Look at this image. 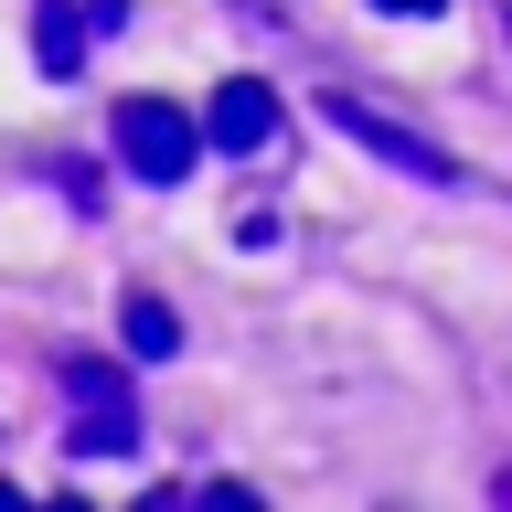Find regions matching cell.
Returning a JSON list of instances; mask_svg holds the SVG:
<instances>
[{
  "instance_id": "obj_2",
  "label": "cell",
  "mask_w": 512,
  "mask_h": 512,
  "mask_svg": "<svg viewBox=\"0 0 512 512\" xmlns=\"http://www.w3.org/2000/svg\"><path fill=\"white\" fill-rule=\"evenodd\" d=\"M320 118L342 128V139H363V150H374V160H395V171H406V182H427V192H448V182H470V171H459V160L438 150V139H416L406 118H384L374 96H352V86H320Z\"/></svg>"
},
{
  "instance_id": "obj_8",
  "label": "cell",
  "mask_w": 512,
  "mask_h": 512,
  "mask_svg": "<svg viewBox=\"0 0 512 512\" xmlns=\"http://www.w3.org/2000/svg\"><path fill=\"white\" fill-rule=\"evenodd\" d=\"M374 11H395V22H406V11H416V22H427V11H438V0H374Z\"/></svg>"
},
{
  "instance_id": "obj_5",
  "label": "cell",
  "mask_w": 512,
  "mask_h": 512,
  "mask_svg": "<svg viewBox=\"0 0 512 512\" xmlns=\"http://www.w3.org/2000/svg\"><path fill=\"white\" fill-rule=\"evenodd\" d=\"M86 43H96V22H75V0H32V54H43V75H54V86H75Z\"/></svg>"
},
{
  "instance_id": "obj_7",
  "label": "cell",
  "mask_w": 512,
  "mask_h": 512,
  "mask_svg": "<svg viewBox=\"0 0 512 512\" xmlns=\"http://www.w3.org/2000/svg\"><path fill=\"white\" fill-rule=\"evenodd\" d=\"M86 22H96V32H118V22H128V0H86Z\"/></svg>"
},
{
  "instance_id": "obj_3",
  "label": "cell",
  "mask_w": 512,
  "mask_h": 512,
  "mask_svg": "<svg viewBox=\"0 0 512 512\" xmlns=\"http://www.w3.org/2000/svg\"><path fill=\"white\" fill-rule=\"evenodd\" d=\"M107 139H118V160L139 171V182H182L192 160H203V128L171 107V96H118V118H107Z\"/></svg>"
},
{
  "instance_id": "obj_1",
  "label": "cell",
  "mask_w": 512,
  "mask_h": 512,
  "mask_svg": "<svg viewBox=\"0 0 512 512\" xmlns=\"http://www.w3.org/2000/svg\"><path fill=\"white\" fill-rule=\"evenodd\" d=\"M64 448L75 459H128L139 448V395L96 352H64Z\"/></svg>"
},
{
  "instance_id": "obj_6",
  "label": "cell",
  "mask_w": 512,
  "mask_h": 512,
  "mask_svg": "<svg viewBox=\"0 0 512 512\" xmlns=\"http://www.w3.org/2000/svg\"><path fill=\"white\" fill-rule=\"evenodd\" d=\"M118 331H128V352H139V363H171V352H182V320H171V299H160V288H128Z\"/></svg>"
},
{
  "instance_id": "obj_4",
  "label": "cell",
  "mask_w": 512,
  "mask_h": 512,
  "mask_svg": "<svg viewBox=\"0 0 512 512\" xmlns=\"http://www.w3.org/2000/svg\"><path fill=\"white\" fill-rule=\"evenodd\" d=\"M203 128H214V150L246 160V150H267V139H278V96L256 86V75H235V86H214V118H203Z\"/></svg>"
},
{
  "instance_id": "obj_9",
  "label": "cell",
  "mask_w": 512,
  "mask_h": 512,
  "mask_svg": "<svg viewBox=\"0 0 512 512\" xmlns=\"http://www.w3.org/2000/svg\"><path fill=\"white\" fill-rule=\"evenodd\" d=\"M491 22H502V54H512V0H491Z\"/></svg>"
}]
</instances>
